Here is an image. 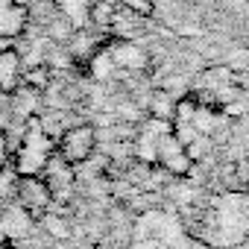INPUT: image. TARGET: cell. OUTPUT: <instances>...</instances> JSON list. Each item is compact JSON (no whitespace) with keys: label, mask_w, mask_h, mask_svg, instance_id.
I'll list each match as a JSON object with an SVG mask.
<instances>
[{"label":"cell","mask_w":249,"mask_h":249,"mask_svg":"<svg viewBox=\"0 0 249 249\" xmlns=\"http://www.w3.org/2000/svg\"><path fill=\"white\" fill-rule=\"evenodd\" d=\"M41 103H44V91L21 82L12 94H9V106H12V114L21 117V120H36V114L41 111Z\"/></svg>","instance_id":"cell-6"},{"label":"cell","mask_w":249,"mask_h":249,"mask_svg":"<svg viewBox=\"0 0 249 249\" xmlns=\"http://www.w3.org/2000/svg\"><path fill=\"white\" fill-rule=\"evenodd\" d=\"M21 82H24V59H21V53L12 50V47L0 50V91L12 94Z\"/></svg>","instance_id":"cell-7"},{"label":"cell","mask_w":249,"mask_h":249,"mask_svg":"<svg viewBox=\"0 0 249 249\" xmlns=\"http://www.w3.org/2000/svg\"><path fill=\"white\" fill-rule=\"evenodd\" d=\"M0 249H21V246H15L12 240H0Z\"/></svg>","instance_id":"cell-16"},{"label":"cell","mask_w":249,"mask_h":249,"mask_svg":"<svg viewBox=\"0 0 249 249\" xmlns=\"http://www.w3.org/2000/svg\"><path fill=\"white\" fill-rule=\"evenodd\" d=\"M94 147H97V129L88 126V123H76V126L65 129L62 138L56 141V156L76 167L94 156Z\"/></svg>","instance_id":"cell-2"},{"label":"cell","mask_w":249,"mask_h":249,"mask_svg":"<svg viewBox=\"0 0 249 249\" xmlns=\"http://www.w3.org/2000/svg\"><path fill=\"white\" fill-rule=\"evenodd\" d=\"M114 15H117L114 0H91V6H88V24H94L97 30H108L114 24Z\"/></svg>","instance_id":"cell-9"},{"label":"cell","mask_w":249,"mask_h":249,"mask_svg":"<svg viewBox=\"0 0 249 249\" xmlns=\"http://www.w3.org/2000/svg\"><path fill=\"white\" fill-rule=\"evenodd\" d=\"M24 82L33 85V88H38V91H44L50 85V68L47 65H36V68L24 71Z\"/></svg>","instance_id":"cell-12"},{"label":"cell","mask_w":249,"mask_h":249,"mask_svg":"<svg viewBox=\"0 0 249 249\" xmlns=\"http://www.w3.org/2000/svg\"><path fill=\"white\" fill-rule=\"evenodd\" d=\"M27 21H30V9L21 0H0V38L3 41L24 36Z\"/></svg>","instance_id":"cell-5"},{"label":"cell","mask_w":249,"mask_h":249,"mask_svg":"<svg viewBox=\"0 0 249 249\" xmlns=\"http://www.w3.org/2000/svg\"><path fill=\"white\" fill-rule=\"evenodd\" d=\"M53 153H56L53 135L41 126L38 120H30L27 132L18 141V150L12 156V173L15 176H41V170L53 159Z\"/></svg>","instance_id":"cell-1"},{"label":"cell","mask_w":249,"mask_h":249,"mask_svg":"<svg viewBox=\"0 0 249 249\" xmlns=\"http://www.w3.org/2000/svg\"><path fill=\"white\" fill-rule=\"evenodd\" d=\"M9 164V135L0 129V170Z\"/></svg>","instance_id":"cell-15"},{"label":"cell","mask_w":249,"mask_h":249,"mask_svg":"<svg viewBox=\"0 0 249 249\" xmlns=\"http://www.w3.org/2000/svg\"><path fill=\"white\" fill-rule=\"evenodd\" d=\"M41 179H44V185H47V191H50L53 202H71V199H73L76 170H73V164L62 161L56 153H53V159L44 164V170H41Z\"/></svg>","instance_id":"cell-4"},{"label":"cell","mask_w":249,"mask_h":249,"mask_svg":"<svg viewBox=\"0 0 249 249\" xmlns=\"http://www.w3.org/2000/svg\"><path fill=\"white\" fill-rule=\"evenodd\" d=\"M41 226H44V231H47L50 237H56V240H68V237H71V223H68L65 217L53 214V211H47V214L41 217Z\"/></svg>","instance_id":"cell-11"},{"label":"cell","mask_w":249,"mask_h":249,"mask_svg":"<svg viewBox=\"0 0 249 249\" xmlns=\"http://www.w3.org/2000/svg\"><path fill=\"white\" fill-rule=\"evenodd\" d=\"M108 56H111L114 68H120V71H141V68H147V53L138 44H129V41H114L108 47Z\"/></svg>","instance_id":"cell-8"},{"label":"cell","mask_w":249,"mask_h":249,"mask_svg":"<svg viewBox=\"0 0 249 249\" xmlns=\"http://www.w3.org/2000/svg\"><path fill=\"white\" fill-rule=\"evenodd\" d=\"M117 3L135 15H153V0H117Z\"/></svg>","instance_id":"cell-14"},{"label":"cell","mask_w":249,"mask_h":249,"mask_svg":"<svg viewBox=\"0 0 249 249\" xmlns=\"http://www.w3.org/2000/svg\"><path fill=\"white\" fill-rule=\"evenodd\" d=\"M15 199L18 208H24L33 220H41L53 205V196L41 176H15Z\"/></svg>","instance_id":"cell-3"},{"label":"cell","mask_w":249,"mask_h":249,"mask_svg":"<svg viewBox=\"0 0 249 249\" xmlns=\"http://www.w3.org/2000/svg\"><path fill=\"white\" fill-rule=\"evenodd\" d=\"M68 53H71L76 62H82V59L88 62V59L97 53V44H94V38H91L88 33H76V30H73V36L68 38Z\"/></svg>","instance_id":"cell-10"},{"label":"cell","mask_w":249,"mask_h":249,"mask_svg":"<svg viewBox=\"0 0 249 249\" xmlns=\"http://www.w3.org/2000/svg\"><path fill=\"white\" fill-rule=\"evenodd\" d=\"M173 108H176V103L167 97V91H156V94H153L150 111H153V117H156V120H164V117H167Z\"/></svg>","instance_id":"cell-13"}]
</instances>
